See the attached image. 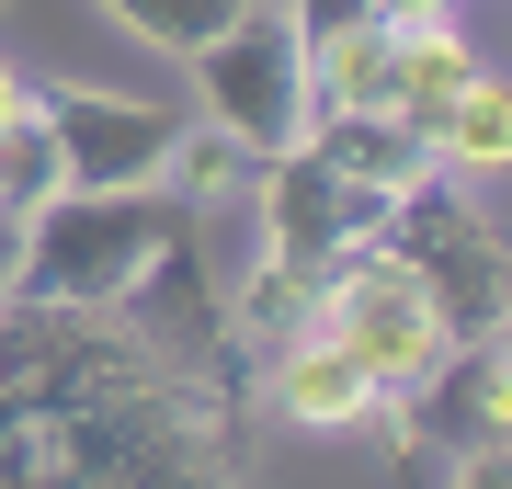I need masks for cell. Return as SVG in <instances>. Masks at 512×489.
<instances>
[{
    "label": "cell",
    "mask_w": 512,
    "mask_h": 489,
    "mask_svg": "<svg viewBox=\"0 0 512 489\" xmlns=\"http://www.w3.org/2000/svg\"><path fill=\"white\" fill-rule=\"evenodd\" d=\"M421 148H433V171H444V182H501V171H512V80H501V69H478L456 103H433Z\"/></svg>",
    "instance_id": "8fae6325"
},
{
    "label": "cell",
    "mask_w": 512,
    "mask_h": 489,
    "mask_svg": "<svg viewBox=\"0 0 512 489\" xmlns=\"http://www.w3.org/2000/svg\"><path fill=\"white\" fill-rule=\"evenodd\" d=\"M0 262H12V228H0Z\"/></svg>",
    "instance_id": "44dd1931"
},
{
    "label": "cell",
    "mask_w": 512,
    "mask_h": 489,
    "mask_svg": "<svg viewBox=\"0 0 512 489\" xmlns=\"http://www.w3.org/2000/svg\"><path fill=\"white\" fill-rule=\"evenodd\" d=\"M35 114L57 137V171L69 182H160L171 160V114L137 103V91H92V80H35Z\"/></svg>",
    "instance_id": "52a82bcc"
},
{
    "label": "cell",
    "mask_w": 512,
    "mask_h": 489,
    "mask_svg": "<svg viewBox=\"0 0 512 489\" xmlns=\"http://www.w3.org/2000/svg\"><path fill=\"white\" fill-rule=\"evenodd\" d=\"M194 91H205V126H228L251 160H274V148L308 137V46H296V23L274 0H251V12L194 57Z\"/></svg>",
    "instance_id": "5b68a950"
},
{
    "label": "cell",
    "mask_w": 512,
    "mask_h": 489,
    "mask_svg": "<svg viewBox=\"0 0 512 489\" xmlns=\"http://www.w3.org/2000/svg\"><path fill=\"white\" fill-rule=\"evenodd\" d=\"M399 12H456V0H399Z\"/></svg>",
    "instance_id": "ffe728a7"
},
{
    "label": "cell",
    "mask_w": 512,
    "mask_h": 489,
    "mask_svg": "<svg viewBox=\"0 0 512 489\" xmlns=\"http://www.w3.org/2000/svg\"><path fill=\"white\" fill-rule=\"evenodd\" d=\"M478 342H490V353L512 364V296H501V308H490V330H478Z\"/></svg>",
    "instance_id": "d6986e66"
},
{
    "label": "cell",
    "mask_w": 512,
    "mask_h": 489,
    "mask_svg": "<svg viewBox=\"0 0 512 489\" xmlns=\"http://www.w3.org/2000/svg\"><path fill=\"white\" fill-rule=\"evenodd\" d=\"M444 489H512V444H478V455H456V467H444Z\"/></svg>",
    "instance_id": "e0dca14e"
},
{
    "label": "cell",
    "mask_w": 512,
    "mask_h": 489,
    "mask_svg": "<svg viewBox=\"0 0 512 489\" xmlns=\"http://www.w3.org/2000/svg\"><path fill=\"white\" fill-rule=\"evenodd\" d=\"M46 194H69V171H57V137H46V114H23V126L0 137V228H23Z\"/></svg>",
    "instance_id": "9a60e30c"
},
{
    "label": "cell",
    "mask_w": 512,
    "mask_h": 489,
    "mask_svg": "<svg viewBox=\"0 0 512 489\" xmlns=\"http://www.w3.org/2000/svg\"><path fill=\"white\" fill-rule=\"evenodd\" d=\"M399 0H285V23H296V46H342V35H365V23H387Z\"/></svg>",
    "instance_id": "2e32d148"
},
{
    "label": "cell",
    "mask_w": 512,
    "mask_h": 489,
    "mask_svg": "<svg viewBox=\"0 0 512 489\" xmlns=\"http://www.w3.org/2000/svg\"><path fill=\"white\" fill-rule=\"evenodd\" d=\"M376 251H399L421 285H433V308L456 342H478L490 330V308L512 296V239L478 217V194L467 182H444V171H421L387 194V217H376Z\"/></svg>",
    "instance_id": "3957f363"
},
{
    "label": "cell",
    "mask_w": 512,
    "mask_h": 489,
    "mask_svg": "<svg viewBox=\"0 0 512 489\" xmlns=\"http://www.w3.org/2000/svg\"><path fill=\"white\" fill-rule=\"evenodd\" d=\"M308 148H319L330 171H353L365 194H399V182L433 171V148H421L399 114H308Z\"/></svg>",
    "instance_id": "7c38bea8"
},
{
    "label": "cell",
    "mask_w": 512,
    "mask_h": 489,
    "mask_svg": "<svg viewBox=\"0 0 512 489\" xmlns=\"http://www.w3.org/2000/svg\"><path fill=\"white\" fill-rule=\"evenodd\" d=\"M251 148H239L228 126H183L171 137V160H160V194L183 205V217H228V205H251Z\"/></svg>",
    "instance_id": "4fadbf2b"
},
{
    "label": "cell",
    "mask_w": 512,
    "mask_h": 489,
    "mask_svg": "<svg viewBox=\"0 0 512 489\" xmlns=\"http://www.w3.org/2000/svg\"><path fill=\"white\" fill-rule=\"evenodd\" d=\"M478 69H490V57H478V35H467L456 12H399V91H387V114L421 137V126H433V103H456Z\"/></svg>",
    "instance_id": "30bf717a"
},
{
    "label": "cell",
    "mask_w": 512,
    "mask_h": 489,
    "mask_svg": "<svg viewBox=\"0 0 512 489\" xmlns=\"http://www.w3.org/2000/svg\"><path fill=\"white\" fill-rule=\"evenodd\" d=\"M23 114H35V80H23V69H12V57H0V137H12V126H23Z\"/></svg>",
    "instance_id": "ac0fdd59"
},
{
    "label": "cell",
    "mask_w": 512,
    "mask_h": 489,
    "mask_svg": "<svg viewBox=\"0 0 512 489\" xmlns=\"http://www.w3.org/2000/svg\"><path fill=\"white\" fill-rule=\"evenodd\" d=\"M92 12L114 23V35H137V46H160V57H205L228 35L251 0H92Z\"/></svg>",
    "instance_id": "5bb4252c"
},
{
    "label": "cell",
    "mask_w": 512,
    "mask_h": 489,
    "mask_svg": "<svg viewBox=\"0 0 512 489\" xmlns=\"http://www.w3.org/2000/svg\"><path fill=\"white\" fill-rule=\"evenodd\" d=\"M251 387H262V410H274V421L330 433V444H365V433H387V421H399V399H387V387H376L342 342H319V330H296V342L251 353Z\"/></svg>",
    "instance_id": "ba28073f"
},
{
    "label": "cell",
    "mask_w": 512,
    "mask_h": 489,
    "mask_svg": "<svg viewBox=\"0 0 512 489\" xmlns=\"http://www.w3.org/2000/svg\"><path fill=\"white\" fill-rule=\"evenodd\" d=\"M183 205L160 182H69L35 217L12 228V262H0V296H35V308H126V285L171 251Z\"/></svg>",
    "instance_id": "7a4b0ae2"
},
{
    "label": "cell",
    "mask_w": 512,
    "mask_h": 489,
    "mask_svg": "<svg viewBox=\"0 0 512 489\" xmlns=\"http://www.w3.org/2000/svg\"><path fill=\"white\" fill-rule=\"evenodd\" d=\"M319 342H342L387 399H410V387L456 353V330H444L433 285H421L399 251H376V239H365V251H342V262H330V285H319Z\"/></svg>",
    "instance_id": "277c9868"
},
{
    "label": "cell",
    "mask_w": 512,
    "mask_h": 489,
    "mask_svg": "<svg viewBox=\"0 0 512 489\" xmlns=\"http://www.w3.org/2000/svg\"><path fill=\"white\" fill-rule=\"evenodd\" d=\"M387 217V194H365L353 171H330L308 137L274 148V160L251 171V251L262 262H296V273H330L342 251H365Z\"/></svg>",
    "instance_id": "8992f818"
},
{
    "label": "cell",
    "mask_w": 512,
    "mask_h": 489,
    "mask_svg": "<svg viewBox=\"0 0 512 489\" xmlns=\"http://www.w3.org/2000/svg\"><path fill=\"white\" fill-rule=\"evenodd\" d=\"M387 444H444V455H478V444H512V364L490 342H456L433 376L399 399Z\"/></svg>",
    "instance_id": "9c48e42d"
},
{
    "label": "cell",
    "mask_w": 512,
    "mask_h": 489,
    "mask_svg": "<svg viewBox=\"0 0 512 489\" xmlns=\"http://www.w3.org/2000/svg\"><path fill=\"white\" fill-rule=\"evenodd\" d=\"M251 364H183L126 308L0 296V489H239Z\"/></svg>",
    "instance_id": "6da1fadb"
}]
</instances>
